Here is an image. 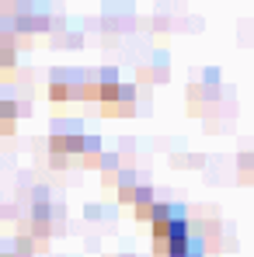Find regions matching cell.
<instances>
[{
	"label": "cell",
	"mask_w": 254,
	"mask_h": 257,
	"mask_svg": "<svg viewBox=\"0 0 254 257\" xmlns=\"http://www.w3.org/2000/svg\"><path fill=\"white\" fill-rule=\"evenodd\" d=\"M132 205H136V219L150 222V212H153L157 198H153V191H150V188H136V195H132Z\"/></svg>",
	"instance_id": "obj_2"
},
{
	"label": "cell",
	"mask_w": 254,
	"mask_h": 257,
	"mask_svg": "<svg viewBox=\"0 0 254 257\" xmlns=\"http://www.w3.org/2000/svg\"><path fill=\"white\" fill-rule=\"evenodd\" d=\"M132 101H136V87L132 84H119L115 101H112L105 111H108V115H112V111H115V115H129V111H132Z\"/></svg>",
	"instance_id": "obj_1"
},
{
	"label": "cell",
	"mask_w": 254,
	"mask_h": 257,
	"mask_svg": "<svg viewBox=\"0 0 254 257\" xmlns=\"http://www.w3.org/2000/svg\"><path fill=\"white\" fill-rule=\"evenodd\" d=\"M98 160H101V171H105V174H108V171L115 174V171H119V157H115V153H101Z\"/></svg>",
	"instance_id": "obj_3"
}]
</instances>
